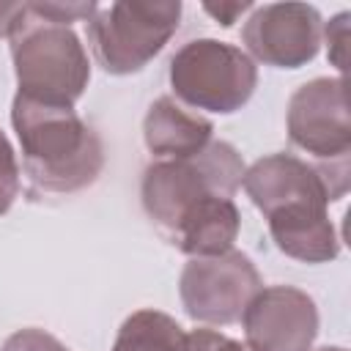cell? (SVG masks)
Here are the masks:
<instances>
[{
    "label": "cell",
    "instance_id": "6da1fadb",
    "mask_svg": "<svg viewBox=\"0 0 351 351\" xmlns=\"http://www.w3.org/2000/svg\"><path fill=\"white\" fill-rule=\"evenodd\" d=\"M11 126L22 145V167L33 192L74 195L101 176L104 143L74 107L16 93L11 104Z\"/></svg>",
    "mask_w": 351,
    "mask_h": 351
},
{
    "label": "cell",
    "instance_id": "7a4b0ae2",
    "mask_svg": "<svg viewBox=\"0 0 351 351\" xmlns=\"http://www.w3.org/2000/svg\"><path fill=\"white\" fill-rule=\"evenodd\" d=\"M244 170L241 154L225 140H211L200 154L184 159H154L140 184L143 208L159 233L170 239L206 200L233 197Z\"/></svg>",
    "mask_w": 351,
    "mask_h": 351
},
{
    "label": "cell",
    "instance_id": "3957f363",
    "mask_svg": "<svg viewBox=\"0 0 351 351\" xmlns=\"http://www.w3.org/2000/svg\"><path fill=\"white\" fill-rule=\"evenodd\" d=\"M8 41L19 88L16 93L36 101L74 107L90 82V63L80 36L69 25H58L25 3Z\"/></svg>",
    "mask_w": 351,
    "mask_h": 351
},
{
    "label": "cell",
    "instance_id": "277c9868",
    "mask_svg": "<svg viewBox=\"0 0 351 351\" xmlns=\"http://www.w3.org/2000/svg\"><path fill=\"white\" fill-rule=\"evenodd\" d=\"M241 186L266 222L324 214L348 192V156L307 162L296 154H269L244 170Z\"/></svg>",
    "mask_w": 351,
    "mask_h": 351
},
{
    "label": "cell",
    "instance_id": "5b68a950",
    "mask_svg": "<svg viewBox=\"0 0 351 351\" xmlns=\"http://www.w3.org/2000/svg\"><path fill=\"white\" fill-rule=\"evenodd\" d=\"M178 0H118L99 5L88 19V41L107 74L145 69L173 38L181 22Z\"/></svg>",
    "mask_w": 351,
    "mask_h": 351
},
{
    "label": "cell",
    "instance_id": "8992f818",
    "mask_svg": "<svg viewBox=\"0 0 351 351\" xmlns=\"http://www.w3.org/2000/svg\"><path fill=\"white\" fill-rule=\"evenodd\" d=\"M170 88L189 110L230 115L241 110L258 88L255 60L228 41L195 38L170 58Z\"/></svg>",
    "mask_w": 351,
    "mask_h": 351
},
{
    "label": "cell",
    "instance_id": "52a82bcc",
    "mask_svg": "<svg viewBox=\"0 0 351 351\" xmlns=\"http://www.w3.org/2000/svg\"><path fill=\"white\" fill-rule=\"evenodd\" d=\"M261 288L263 280L255 263L239 250L189 258L178 277V296L186 315L206 326L241 321L247 304Z\"/></svg>",
    "mask_w": 351,
    "mask_h": 351
},
{
    "label": "cell",
    "instance_id": "ba28073f",
    "mask_svg": "<svg viewBox=\"0 0 351 351\" xmlns=\"http://www.w3.org/2000/svg\"><path fill=\"white\" fill-rule=\"evenodd\" d=\"M288 137L318 162L348 156L351 115L343 77H315L299 85L288 101Z\"/></svg>",
    "mask_w": 351,
    "mask_h": 351
},
{
    "label": "cell",
    "instance_id": "9c48e42d",
    "mask_svg": "<svg viewBox=\"0 0 351 351\" xmlns=\"http://www.w3.org/2000/svg\"><path fill=\"white\" fill-rule=\"evenodd\" d=\"M324 19L307 3H263L252 5L241 27L250 58L274 69H302L321 49Z\"/></svg>",
    "mask_w": 351,
    "mask_h": 351
},
{
    "label": "cell",
    "instance_id": "30bf717a",
    "mask_svg": "<svg viewBox=\"0 0 351 351\" xmlns=\"http://www.w3.org/2000/svg\"><path fill=\"white\" fill-rule=\"evenodd\" d=\"M241 324L244 343L255 351H313L318 307L293 285H269L252 296Z\"/></svg>",
    "mask_w": 351,
    "mask_h": 351
},
{
    "label": "cell",
    "instance_id": "8fae6325",
    "mask_svg": "<svg viewBox=\"0 0 351 351\" xmlns=\"http://www.w3.org/2000/svg\"><path fill=\"white\" fill-rule=\"evenodd\" d=\"M211 140L214 123L176 96H159L143 118V143L154 159H184L200 154Z\"/></svg>",
    "mask_w": 351,
    "mask_h": 351
},
{
    "label": "cell",
    "instance_id": "7c38bea8",
    "mask_svg": "<svg viewBox=\"0 0 351 351\" xmlns=\"http://www.w3.org/2000/svg\"><path fill=\"white\" fill-rule=\"evenodd\" d=\"M241 228V214L233 197H211L197 206L167 239L176 250L186 252L189 258L219 255L233 250V241Z\"/></svg>",
    "mask_w": 351,
    "mask_h": 351
},
{
    "label": "cell",
    "instance_id": "4fadbf2b",
    "mask_svg": "<svg viewBox=\"0 0 351 351\" xmlns=\"http://www.w3.org/2000/svg\"><path fill=\"white\" fill-rule=\"evenodd\" d=\"M112 351H189V346L186 332L173 315L145 307L121 324Z\"/></svg>",
    "mask_w": 351,
    "mask_h": 351
},
{
    "label": "cell",
    "instance_id": "5bb4252c",
    "mask_svg": "<svg viewBox=\"0 0 351 351\" xmlns=\"http://www.w3.org/2000/svg\"><path fill=\"white\" fill-rule=\"evenodd\" d=\"M19 162L14 154V145L0 132V217L8 214L14 200L19 197Z\"/></svg>",
    "mask_w": 351,
    "mask_h": 351
},
{
    "label": "cell",
    "instance_id": "9a60e30c",
    "mask_svg": "<svg viewBox=\"0 0 351 351\" xmlns=\"http://www.w3.org/2000/svg\"><path fill=\"white\" fill-rule=\"evenodd\" d=\"M321 41H326V52L332 66L343 74L346 71V52H348V11L332 16L324 30H321Z\"/></svg>",
    "mask_w": 351,
    "mask_h": 351
},
{
    "label": "cell",
    "instance_id": "2e32d148",
    "mask_svg": "<svg viewBox=\"0 0 351 351\" xmlns=\"http://www.w3.org/2000/svg\"><path fill=\"white\" fill-rule=\"evenodd\" d=\"M0 351H69L55 335L44 332V329H36V326H27V329H19L14 332Z\"/></svg>",
    "mask_w": 351,
    "mask_h": 351
},
{
    "label": "cell",
    "instance_id": "e0dca14e",
    "mask_svg": "<svg viewBox=\"0 0 351 351\" xmlns=\"http://www.w3.org/2000/svg\"><path fill=\"white\" fill-rule=\"evenodd\" d=\"M33 11H38L41 16L58 22V25H69L71 22H88L96 14V3H30Z\"/></svg>",
    "mask_w": 351,
    "mask_h": 351
},
{
    "label": "cell",
    "instance_id": "ac0fdd59",
    "mask_svg": "<svg viewBox=\"0 0 351 351\" xmlns=\"http://www.w3.org/2000/svg\"><path fill=\"white\" fill-rule=\"evenodd\" d=\"M186 346L189 351H255L252 346L241 343V340H233L222 332H214V329H195L186 335Z\"/></svg>",
    "mask_w": 351,
    "mask_h": 351
},
{
    "label": "cell",
    "instance_id": "d6986e66",
    "mask_svg": "<svg viewBox=\"0 0 351 351\" xmlns=\"http://www.w3.org/2000/svg\"><path fill=\"white\" fill-rule=\"evenodd\" d=\"M203 11L211 14L222 27H230L244 11H252V3L250 0H241V3H203Z\"/></svg>",
    "mask_w": 351,
    "mask_h": 351
},
{
    "label": "cell",
    "instance_id": "ffe728a7",
    "mask_svg": "<svg viewBox=\"0 0 351 351\" xmlns=\"http://www.w3.org/2000/svg\"><path fill=\"white\" fill-rule=\"evenodd\" d=\"M25 3H0V36H8L16 16L22 14Z\"/></svg>",
    "mask_w": 351,
    "mask_h": 351
},
{
    "label": "cell",
    "instance_id": "44dd1931",
    "mask_svg": "<svg viewBox=\"0 0 351 351\" xmlns=\"http://www.w3.org/2000/svg\"><path fill=\"white\" fill-rule=\"evenodd\" d=\"M315 351H346L343 346H321V348H315Z\"/></svg>",
    "mask_w": 351,
    "mask_h": 351
}]
</instances>
